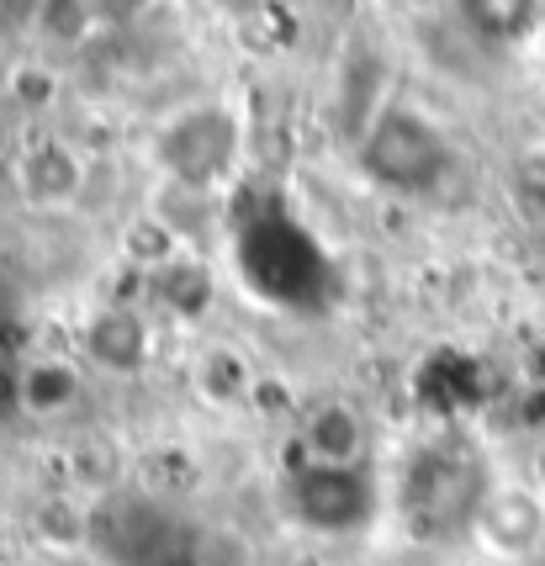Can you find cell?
Instances as JSON below:
<instances>
[{
	"label": "cell",
	"mask_w": 545,
	"mask_h": 566,
	"mask_svg": "<svg viewBox=\"0 0 545 566\" xmlns=\"http://www.w3.org/2000/svg\"><path fill=\"white\" fill-rule=\"evenodd\" d=\"M123 254H127V265H133L138 275L175 271V265H180V254H186V239L175 233L170 222H159V218H138L133 228H127Z\"/></svg>",
	"instance_id": "obj_8"
},
{
	"label": "cell",
	"mask_w": 545,
	"mask_h": 566,
	"mask_svg": "<svg viewBox=\"0 0 545 566\" xmlns=\"http://www.w3.org/2000/svg\"><path fill=\"white\" fill-rule=\"evenodd\" d=\"M366 170L381 180V186H397V191H429L450 165V148L434 127L423 123L419 112L408 106H387L376 127L366 133Z\"/></svg>",
	"instance_id": "obj_1"
},
{
	"label": "cell",
	"mask_w": 545,
	"mask_h": 566,
	"mask_svg": "<svg viewBox=\"0 0 545 566\" xmlns=\"http://www.w3.org/2000/svg\"><path fill=\"white\" fill-rule=\"evenodd\" d=\"M32 535L43 545H59V551H75L85 535H91V524H85V509L70 503L64 493H53L38 503V514H32Z\"/></svg>",
	"instance_id": "obj_10"
},
{
	"label": "cell",
	"mask_w": 545,
	"mask_h": 566,
	"mask_svg": "<svg viewBox=\"0 0 545 566\" xmlns=\"http://www.w3.org/2000/svg\"><path fill=\"white\" fill-rule=\"evenodd\" d=\"M197 387H201L207 402L228 408V402H244V397L254 392V370L244 366V355H239V349L212 345L207 355H201V366H197Z\"/></svg>",
	"instance_id": "obj_9"
},
{
	"label": "cell",
	"mask_w": 545,
	"mask_h": 566,
	"mask_svg": "<svg viewBox=\"0 0 545 566\" xmlns=\"http://www.w3.org/2000/svg\"><path fill=\"white\" fill-rule=\"evenodd\" d=\"M6 91H11V101L22 112H49L53 101H59V74L43 70V64H22V70H11Z\"/></svg>",
	"instance_id": "obj_12"
},
{
	"label": "cell",
	"mask_w": 545,
	"mask_h": 566,
	"mask_svg": "<svg viewBox=\"0 0 545 566\" xmlns=\"http://www.w3.org/2000/svg\"><path fill=\"white\" fill-rule=\"evenodd\" d=\"M476 541L497 551V556H530L545 535V509L535 503V493L524 488H493V493L476 503V518H471Z\"/></svg>",
	"instance_id": "obj_4"
},
{
	"label": "cell",
	"mask_w": 545,
	"mask_h": 566,
	"mask_svg": "<svg viewBox=\"0 0 545 566\" xmlns=\"http://www.w3.org/2000/svg\"><path fill=\"white\" fill-rule=\"evenodd\" d=\"M509 207H514L520 222L545 228V170L541 165H520V170H514V180H509Z\"/></svg>",
	"instance_id": "obj_13"
},
{
	"label": "cell",
	"mask_w": 545,
	"mask_h": 566,
	"mask_svg": "<svg viewBox=\"0 0 545 566\" xmlns=\"http://www.w3.org/2000/svg\"><path fill=\"white\" fill-rule=\"evenodd\" d=\"M117 476H123V455L112 440H80L70 450V482L80 493H106Z\"/></svg>",
	"instance_id": "obj_11"
},
{
	"label": "cell",
	"mask_w": 545,
	"mask_h": 566,
	"mask_svg": "<svg viewBox=\"0 0 545 566\" xmlns=\"http://www.w3.org/2000/svg\"><path fill=\"white\" fill-rule=\"evenodd\" d=\"M165 296H170V307L180 313V318H201V313H207V302H212V281H207V271L186 265V271H170Z\"/></svg>",
	"instance_id": "obj_15"
},
{
	"label": "cell",
	"mask_w": 545,
	"mask_h": 566,
	"mask_svg": "<svg viewBox=\"0 0 545 566\" xmlns=\"http://www.w3.org/2000/svg\"><path fill=\"white\" fill-rule=\"evenodd\" d=\"M85 159H80L70 144H38L22 159V197L38 201V207H70V201L85 191Z\"/></svg>",
	"instance_id": "obj_6"
},
{
	"label": "cell",
	"mask_w": 545,
	"mask_h": 566,
	"mask_svg": "<svg viewBox=\"0 0 545 566\" xmlns=\"http://www.w3.org/2000/svg\"><path fill=\"white\" fill-rule=\"evenodd\" d=\"M38 22H43V32L49 38H59V43H80V38H91V32H101V11H91V6H43L38 11Z\"/></svg>",
	"instance_id": "obj_14"
},
{
	"label": "cell",
	"mask_w": 545,
	"mask_h": 566,
	"mask_svg": "<svg viewBox=\"0 0 545 566\" xmlns=\"http://www.w3.org/2000/svg\"><path fill=\"white\" fill-rule=\"evenodd\" d=\"M149 349H154L149 323H144L138 307H127V302H112V307L91 313V323H85V355H91L101 370H112V376L144 370Z\"/></svg>",
	"instance_id": "obj_5"
},
{
	"label": "cell",
	"mask_w": 545,
	"mask_h": 566,
	"mask_svg": "<svg viewBox=\"0 0 545 566\" xmlns=\"http://www.w3.org/2000/svg\"><path fill=\"white\" fill-rule=\"evenodd\" d=\"M371 450V429L349 402H318L302 413V455L318 471H355Z\"/></svg>",
	"instance_id": "obj_3"
},
{
	"label": "cell",
	"mask_w": 545,
	"mask_h": 566,
	"mask_svg": "<svg viewBox=\"0 0 545 566\" xmlns=\"http://www.w3.org/2000/svg\"><path fill=\"white\" fill-rule=\"evenodd\" d=\"M228 159H233V123H228L218 106L186 112V117L165 133V165H170V175L180 186H191V191H207V186L228 170Z\"/></svg>",
	"instance_id": "obj_2"
},
{
	"label": "cell",
	"mask_w": 545,
	"mask_h": 566,
	"mask_svg": "<svg viewBox=\"0 0 545 566\" xmlns=\"http://www.w3.org/2000/svg\"><path fill=\"white\" fill-rule=\"evenodd\" d=\"M249 402H254V413H286L292 408V392H286V381H275V376H254V392H249Z\"/></svg>",
	"instance_id": "obj_17"
},
{
	"label": "cell",
	"mask_w": 545,
	"mask_h": 566,
	"mask_svg": "<svg viewBox=\"0 0 545 566\" xmlns=\"http://www.w3.org/2000/svg\"><path fill=\"white\" fill-rule=\"evenodd\" d=\"M207 566H249V545L233 530H218L207 535Z\"/></svg>",
	"instance_id": "obj_16"
},
{
	"label": "cell",
	"mask_w": 545,
	"mask_h": 566,
	"mask_svg": "<svg viewBox=\"0 0 545 566\" xmlns=\"http://www.w3.org/2000/svg\"><path fill=\"white\" fill-rule=\"evenodd\" d=\"M17 387H22V413L53 419L80 397V370L70 360H32V366H22Z\"/></svg>",
	"instance_id": "obj_7"
}]
</instances>
